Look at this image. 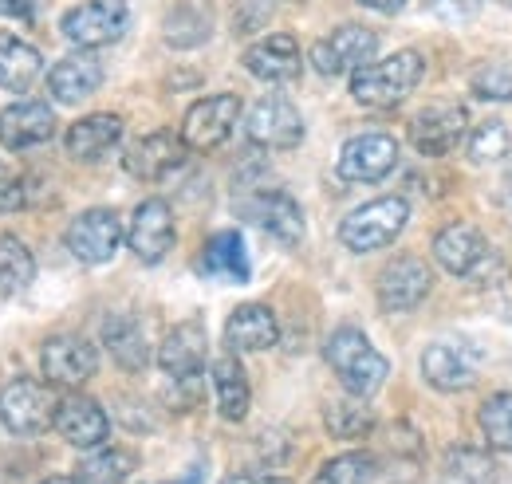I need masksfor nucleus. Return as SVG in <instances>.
Instances as JSON below:
<instances>
[{
	"instance_id": "nucleus-1",
	"label": "nucleus",
	"mask_w": 512,
	"mask_h": 484,
	"mask_svg": "<svg viewBox=\"0 0 512 484\" xmlns=\"http://www.w3.org/2000/svg\"><path fill=\"white\" fill-rule=\"evenodd\" d=\"M323 355H327V366L339 374L343 390L355 394V398L379 394L386 374H390L386 355H379L371 347V339L359 327H335L331 339H327V347H323Z\"/></svg>"
},
{
	"instance_id": "nucleus-2",
	"label": "nucleus",
	"mask_w": 512,
	"mask_h": 484,
	"mask_svg": "<svg viewBox=\"0 0 512 484\" xmlns=\"http://www.w3.org/2000/svg\"><path fill=\"white\" fill-rule=\"evenodd\" d=\"M422 75H426V60L418 52H394L386 60H371L359 71H351V95L363 107L386 111V107H398L422 83Z\"/></svg>"
},
{
	"instance_id": "nucleus-3",
	"label": "nucleus",
	"mask_w": 512,
	"mask_h": 484,
	"mask_svg": "<svg viewBox=\"0 0 512 484\" xmlns=\"http://www.w3.org/2000/svg\"><path fill=\"white\" fill-rule=\"evenodd\" d=\"M406 221H410L406 197H379V201H367V205H359L355 213L343 217L339 241H343V248H351L359 256L363 252H379V248L402 237Z\"/></svg>"
},
{
	"instance_id": "nucleus-4",
	"label": "nucleus",
	"mask_w": 512,
	"mask_h": 484,
	"mask_svg": "<svg viewBox=\"0 0 512 484\" xmlns=\"http://www.w3.org/2000/svg\"><path fill=\"white\" fill-rule=\"evenodd\" d=\"M56 390L52 382H36V378H12L0 390V422L16 437H36L56 422Z\"/></svg>"
},
{
	"instance_id": "nucleus-5",
	"label": "nucleus",
	"mask_w": 512,
	"mask_h": 484,
	"mask_svg": "<svg viewBox=\"0 0 512 484\" xmlns=\"http://www.w3.org/2000/svg\"><path fill=\"white\" fill-rule=\"evenodd\" d=\"M60 28L75 48L91 52V48L123 40V32L130 28V8L127 0H83L67 12Z\"/></svg>"
},
{
	"instance_id": "nucleus-6",
	"label": "nucleus",
	"mask_w": 512,
	"mask_h": 484,
	"mask_svg": "<svg viewBox=\"0 0 512 484\" xmlns=\"http://www.w3.org/2000/svg\"><path fill=\"white\" fill-rule=\"evenodd\" d=\"M241 111H245L241 99L229 95V91L197 99L190 111H186V119H182V130H178L182 142H186V150H197V154L217 150L233 134V126L241 122Z\"/></svg>"
},
{
	"instance_id": "nucleus-7",
	"label": "nucleus",
	"mask_w": 512,
	"mask_h": 484,
	"mask_svg": "<svg viewBox=\"0 0 512 484\" xmlns=\"http://www.w3.org/2000/svg\"><path fill=\"white\" fill-rule=\"evenodd\" d=\"M237 209L253 221L256 229H264L272 241H280L284 248H296L304 241V209L284 189H256Z\"/></svg>"
},
{
	"instance_id": "nucleus-8",
	"label": "nucleus",
	"mask_w": 512,
	"mask_h": 484,
	"mask_svg": "<svg viewBox=\"0 0 512 484\" xmlns=\"http://www.w3.org/2000/svg\"><path fill=\"white\" fill-rule=\"evenodd\" d=\"M434 288V268L422 256H394L379 272V307L386 315H402L414 311L418 303L430 296Z\"/></svg>"
},
{
	"instance_id": "nucleus-9",
	"label": "nucleus",
	"mask_w": 512,
	"mask_h": 484,
	"mask_svg": "<svg viewBox=\"0 0 512 484\" xmlns=\"http://www.w3.org/2000/svg\"><path fill=\"white\" fill-rule=\"evenodd\" d=\"M245 134L260 150H292L304 142V115L288 99L264 95L245 115Z\"/></svg>"
},
{
	"instance_id": "nucleus-10",
	"label": "nucleus",
	"mask_w": 512,
	"mask_h": 484,
	"mask_svg": "<svg viewBox=\"0 0 512 484\" xmlns=\"http://www.w3.org/2000/svg\"><path fill=\"white\" fill-rule=\"evenodd\" d=\"M375 52H379V36L371 28L343 24L312 44V67L320 75H343V71H359L363 63H371Z\"/></svg>"
},
{
	"instance_id": "nucleus-11",
	"label": "nucleus",
	"mask_w": 512,
	"mask_h": 484,
	"mask_svg": "<svg viewBox=\"0 0 512 484\" xmlns=\"http://www.w3.org/2000/svg\"><path fill=\"white\" fill-rule=\"evenodd\" d=\"M127 244L130 252L142 260V264H162L166 252L178 241V229H174V209L162 201V197H150L142 201L134 213H130L127 225Z\"/></svg>"
},
{
	"instance_id": "nucleus-12",
	"label": "nucleus",
	"mask_w": 512,
	"mask_h": 484,
	"mask_svg": "<svg viewBox=\"0 0 512 484\" xmlns=\"http://www.w3.org/2000/svg\"><path fill=\"white\" fill-rule=\"evenodd\" d=\"M123 244V221L115 209H87L67 225V252L79 264H107Z\"/></svg>"
},
{
	"instance_id": "nucleus-13",
	"label": "nucleus",
	"mask_w": 512,
	"mask_h": 484,
	"mask_svg": "<svg viewBox=\"0 0 512 484\" xmlns=\"http://www.w3.org/2000/svg\"><path fill=\"white\" fill-rule=\"evenodd\" d=\"M394 166H398V142L390 134H355L351 142H343L335 174L343 182H383Z\"/></svg>"
},
{
	"instance_id": "nucleus-14",
	"label": "nucleus",
	"mask_w": 512,
	"mask_h": 484,
	"mask_svg": "<svg viewBox=\"0 0 512 484\" xmlns=\"http://www.w3.org/2000/svg\"><path fill=\"white\" fill-rule=\"evenodd\" d=\"M465 130H469V111L461 103H434L410 122V146L426 158H442L465 138Z\"/></svg>"
},
{
	"instance_id": "nucleus-15",
	"label": "nucleus",
	"mask_w": 512,
	"mask_h": 484,
	"mask_svg": "<svg viewBox=\"0 0 512 484\" xmlns=\"http://www.w3.org/2000/svg\"><path fill=\"white\" fill-rule=\"evenodd\" d=\"M40 366H44V378L52 386H83L99 370V351L83 335H56L44 343Z\"/></svg>"
},
{
	"instance_id": "nucleus-16",
	"label": "nucleus",
	"mask_w": 512,
	"mask_h": 484,
	"mask_svg": "<svg viewBox=\"0 0 512 484\" xmlns=\"http://www.w3.org/2000/svg\"><path fill=\"white\" fill-rule=\"evenodd\" d=\"M186 142H182V134H174V130H154V134H146V138H138L134 146L127 150V158H123V166H127L130 178H138V182H162L166 174H174L182 162H186Z\"/></svg>"
},
{
	"instance_id": "nucleus-17",
	"label": "nucleus",
	"mask_w": 512,
	"mask_h": 484,
	"mask_svg": "<svg viewBox=\"0 0 512 484\" xmlns=\"http://www.w3.org/2000/svg\"><path fill=\"white\" fill-rule=\"evenodd\" d=\"M422 374L434 390L442 394H457V390H469L477 382V355L457 343V339H438L426 347L422 355Z\"/></svg>"
},
{
	"instance_id": "nucleus-18",
	"label": "nucleus",
	"mask_w": 512,
	"mask_h": 484,
	"mask_svg": "<svg viewBox=\"0 0 512 484\" xmlns=\"http://www.w3.org/2000/svg\"><path fill=\"white\" fill-rule=\"evenodd\" d=\"M489 241L477 225L453 221L434 237V260L446 268L449 276H473L481 264H489Z\"/></svg>"
},
{
	"instance_id": "nucleus-19",
	"label": "nucleus",
	"mask_w": 512,
	"mask_h": 484,
	"mask_svg": "<svg viewBox=\"0 0 512 484\" xmlns=\"http://www.w3.org/2000/svg\"><path fill=\"white\" fill-rule=\"evenodd\" d=\"M56 433L64 437L67 445L75 449H99L111 433V418L107 410L95 402V398H83V394H71L56 406Z\"/></svg>"
},
{
	"instance_id": "nucleus-20",
	"label": "nucleus",
	"mask_w": 512,
	"mask_h": 484,
	"mask_svg": "<svg viewBox=\"0 0 512 484\" xmlns=\"http://www.w3.org/2000/svg\"><path fill=\"white\" fill-rule=\"evenodd\" d=\"M56 134V111L40 99H24L0 111V146L8 150H32L44 146Z\"/></svg>"
},
{
	"instance_id": "nucleus-21",
	"label": "nucleus",
	"mask_w": 512,
	"mask_h": 484,
	"mask_svg": "<svg viewBox=\"0 0 512 484\" xmlns=\"http://www.w3.org/2000/svg\"><path fill=\"white\" fill-rule=\"evenodd\" d=\"M245 71L264 79V83H292L300 75V44L288 36V32H276V36H264L256 40L253 48H245Z\"/></svg>"
},
{
	"instance_id": "nucleus-22",
	"label": "nucleus",
	"mask_w": 512,
	"mask_h": 484,
	"mask_svg": "<svg viewBox=\"0 0 512 484\" xmlns=\"http://www.w3.org/2000/svg\"><path fill=\"white\" fill-rule=\"evenodd\" d=\"M276 339H280V323L268 303H241L225 323V343L237 355L268 351V347H276Z\"/></svg>"
},
{
	"instance_id": "nucleus-23",
	"label": "nucleus",
	"mask_w": 512,
	"mask_h": 484,
	"mask_svg": "<svg viewBox=\"0 0 512 484\" xmlns=\"http://www.w3.org/2000/svg\"><path fill=\"white\" fill-rule=\"evenodd\" d=\"M99 87H103V63H99V56H91V52L64 56V60L48 71V91L64 107L91 99Z\"/></svg>"
},
{
	"instance_id": "nucleus-24",
	"label": "nucleus",
	"mask_w": 512,
	"mask_h": 484,
	"mask_svg": "<svg viewBox=\"0 0 512 484\" xmlns=\"http://www.w3.org/2000/svg\"><path fill=\"white\" fill-rule=\"evenodd\" d=\"M205 355H209V335L205 327L190 319V323H178L162 347H158V366L170 374V378H186V374H201L205 366Z\"/></svg>"
},
{
	"instance_id": "nucleus-25",
	"label": "nucleus",
	"mask_w": 512,
	"mask_h": 484,
	"mask_svg": "<svg viewBox=\"0 0 512 484\" xmlns=\"http://www.w3.org/2000/svg\"><path fill=\"white\" fill-rule=\"evenodd\" d=\"M123 142V119L119 115H87L67 130V154L75 162H103Z\"/></svg>"
},
{
	"instance_id": "nucleus-26",
	"label": "nucleus",
	"mask_w": 512,
	"mask_h": 484,
	"mask_svg": "<svg viewBox=\"0 0 512 484\" xmlns=\"http://www.w3.org/2000/svg\"><path fill=\"white\" fill-rule=\"evenodd\" d=\"M213 398H217V414L225 422H245V414L253 406V390H249L245 366L237 363V355H225L213 363Z\"/></svg>"
},
{
	"instance_id": "nucleus-27",
	"label": "nucleus",
	"mask_w": 512,
	"mask_h": 484,
	"mask_svg": "<svg viewBox=\"0 0 512 484\" xmlns=\"http://www.w3.org/2000/svg\"><path fill=\"white\" fill-rule=\"evenodd\" d=\"M103 343H107L111 359L130 374L146 370V363H150V343H146V331L134 315H111L103 323Z\"/></svg>"
},
{
	"instance_id": "nucleus-28",
	"label": "nucleus",
	"mask_w": 512,
	"mask_h": 484,
	"mask_svg": "<svg viewBox=\"0 0 512 484\" xmlns=\"http://www.w3.org/2000/svg\"><path fill=\"white\" fill-rule=\"evenodd\" d=\"M44 71V56L24 44L12 32H0V87L4 91H28Z\"/></svg>"
},
{
	"instance_id": "nucleus-29",
	"label": "nucleus",
	"mask_w": 512,
	"mask_h": 484,
	"mask_svg": "<svg viewBox=\"0 0 512 484\" xmlns=\"http://www.w3.org/2000/svg\"><path fill=\"white\" fill-rule=\"evenodd\" d=\"M201 272L229 280V284H249V252L241 233H217L209 237L205 252H201Z\"/></svg>"
},
{
	"instance_id": "nucleus-30",
	"label": "nucleus",
	"mask_w": 512,
	"mask_h": 484,
	"mask_svg": "<svg viewBox=\"0 0 512 484\" xmlns=\"http://www.w3.org/2000/svg\"><path fill=\"white\" fill-rule=\"evenodd\" d=\"M323 425H327V433L339 437V441H359V437H367V433L375 429V410L367 406V398L347 394V398L327 402Z\"/></svg>"
},
{
	"instance_id": "nucleus-31",
	"label": "nucleus",
	"mask_w": 512,
	"mask_h": 484,
	"mask_svg": "<svg viewBox=\"0 0 512 484\" xmlns=\"http://www.w3.org/2000/svg\"><path fill=\"white\" fill-rule=\"evenodd\" d=\"M379 473H383L379 457L355 449V453H339V457L323 461L320 473L312 477V484H375L379 481Z\"/></svg>"
},
{
	"instance_id": "nucleus-32",
	"label": "nucleus",
	"mask_w": 512,
	"mask_h": 484,
	"mask_svg": "<svg viewBox=\"0 0 512 484\" xmlns=\"http://www.w3.org/2000/svg\"><path fill=\"white\" fill-rule=\"evenodd\" d=\"M446 469L461 484H501V473H505L493 453L473 449V445H453L446 453Z\"/></svg>"
},
{
	"instance_id": "nucleus-33",
	"label": "nucleus",
	"mask_w": 512,
	"mask_h": 484,
	"mask_svg": "<svg viewBox=\"0 0 512 484\" xmlns=\"http://www.w3.org/2000/svg\"><path fill=\"white\" fill-rule=\"evenodd\" d=\"M36 280V260L28 252V244L20 241L16 233L0 237V292H24Z\"/></svg>"
},
{
	"instance_id": "nucleus-34",
	"label": "nucleus",
	"mask_w": 512,
	"mask_h": 484,
	"mask_svg": "<svg viewBox=\"0 0 512 484\" xmlns=\"http://www.w3.org/2000/svg\"><path fill=\"white\" fill-rule=\"evenodd\" d=\"M134 469H138V457H134L130 449H119V445L103 449V445H99V453H91V457L79 465V481L83 484H123Z\"/></svg>"
},
{
	"instance_id": "nucleus-35",
	"label": "nucleus",
	"mask_w": 512,
	"mask_h": 484,
	"mask_svg": "<svg viewBox=\"0 0 512 484\" xmlns=\"http://www.w3.org/2000/svg\"><path fill=\"white\" fill-rule=\"evenodd\" d=\"M509 150H512V126L501 119H489V122H481V126H473L469 138H465V154H469V162H477V166L501 162Z\"/></svg>"
},
{
	"instance_id": "nucleus-36",
	"label": "nucleus",
	"mask_w": 512,
	"mask_h": 484,
	"mask_svg": "<svg viewBox=\"0 0 512 484\" xmlns=\"http://www.w3.org/2000/svg\"><path fill=\"white\" fill-rule=\"evenodd\" d=\"M477 422H481V433H485V441H489L493 449L512 453V394H493V398H485Z\"/></svg>"
},
{
	"instance_id": "nucleus-37",
	"label": "nucleus",
	"mask_w": 512,
	"mask_h": 484,
	"mask_svg": "<svg viewBox=\"0 0 512 484\" xmlns=\"http://www.w3.org/2000/svg\"><path fill=\"white\" fill-rule=\"evenodd\" d=\"M469 87L485 103H512V67L509 63H481L473 71Z\"/></svg>"
},
{
	"instance_id": "nucleus-38",
	"label": "nucleus",
	"mask_w": 512,
	"mask_h": 484,
	"mask_svg": "<svg viewBox=\"0 0 512 484\" xmlns=\"http://www.w3.org/2000/svg\"><path fill=\"white\" fill-rule=\"evenodd\" d=\"M28 197H32L28 178H20V174H0V213H16V209H24Z\"/></svg>"
},
{
	"instance_id": "nucleus-39",
	"label": "nucleus",
	"mask_w": 512,
	"mask_h": 484,
	"mask_svg": "<svg viewBox=\"0 0 512 484\" xmlns=\"http://www.w3.org/2000/svg\"><path fill=\"white\" fill-rule=\"evenodd\" d=\"M36 0H0V16H16V20H32Z\"/></svg>"
},
{
	"instance_id": "nucleus-40",
	"label": "nucleus",
	"mask_w": 512,
	"mask_h": 484,
	"mask_svg": "<svg viewBox=\"0 0 512 484\" xmlns=\"http://www.w3.org/2000/svg\"><path fill=\"white\" fill-rule=\"evenodd\" d=\"M221 484H292V481L272 477V473H233V477H225Z\"/></svg>"
},
{
	"instance_id": "nucleus-41",
	"label": "nucleus",
	"mask_w": 512,
	"mask_h": 484,
	"mask_svg": "<svg viewBox=\"0 0 512 484\" xmlns=\"http://www.w3.org/2000/svg\"><path fill=\"white\" fill-rule=\"evenodd\" d=\"M359 8H371V12H383V16H394V12H402L410 0H355Z\"/></svg>"
},
{
	"instance_id": "nucleus-42",
	"label": "nucleus",
	"mask_w": 512,
	"mask_h": 484,
	"mask_svg": "<svg viewBox=\"0 0 512 484\" xmlns=\"http://www.w3.org/2000/svg\"><path fill=\"white\" fill-rule=\"evenodd\" d=\"M44 484H83V481H71V477H48Z\"/></svg>"
},
{
	"instance_id": "nucleus-43",
	"label": "nucleus",
	"mask_w": 512,
	"mask_h": 484,
	"mask_svg": "<svg viewBox=\"0 0 512 484\" xmlns=\"http://www.w3.org/2000/svg\"><path fill=\"white\" fill-rule=\"evenodd\" d=\"M146 484H166V481H146Z\"/></svg>"
},
{
	"instance_id": "nucleus-44",
	"label": "nucleus",
	"mask_w": 512,
	"mask_h": 484,
	"mask_svg": "<svg viewBox=\"0 0 512 484\" xmlns=\"http://www.w3.org/2000/svg\"><path fill=\"white\" fill-rule=\"evenodd\" d=\"M501 4H509V8H512V0H501Z\"/></svg>"
}]
</instances>
